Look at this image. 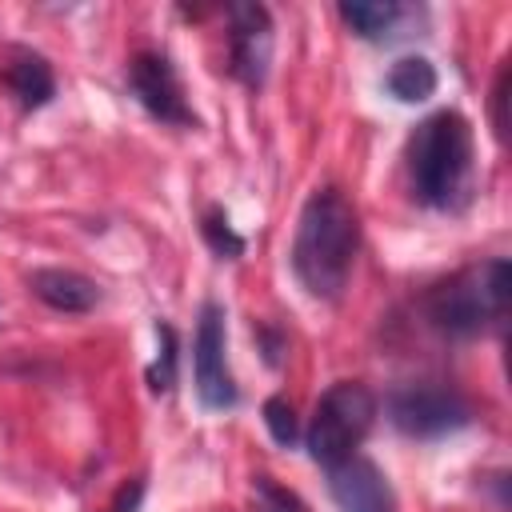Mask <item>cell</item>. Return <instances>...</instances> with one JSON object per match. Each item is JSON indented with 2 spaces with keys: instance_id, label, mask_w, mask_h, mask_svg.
<instances>
[{
  "instance_id": "e0dca14e",
  "label": "cell",
  "mask_w": 512,
  "mask_h": 512,
  "mask_svg": "<svg viewBox=\"0 0 512 512\" xmlns=\"http://www.w3.org/2000/svg\"><path fill=\"white\" fill-rule=\"evenodd\" d=\"M504 104H508V68H500L496 88H492V128H496V136H500V140L508 136V116H504Z\"/></svg>"
},
{
  "instance_id": "8992f818",
  "label": "cell",
  "mask_w": 512,
  "mask_h": 512,
  "mask_svg": "<svg viewBox=\"0 0 512 512\" xmlns=\"http://www.w3.org/2000/svg\"><path fill=\"white\" fill-rule=\"evenodd\" d=\"M228 336H224V308L216 300L200 304L196 316V336H192V376H196V396L204 408L224 412L236 404V384L228 372Z\"/></svg>"
},
{
  "instance_id": "ba28073f",
  "label": "cell",
  "mask_w": 512,
  "mask_h": 512,
  "mask_svg": "<svg viewBox=\"0 0 512 512\" xmlns=\"http://www.w3.org/2000/svg\"><path fill=\"white\" fill-rule=\"evenodd\" d=\"M228 20H232V32H228L232 76L248 88H260L272 64V16L264 4H232Z\"/></svg>"
},
{
  "instance_id": "9a60e30c",
  "label": "cell",
  "mask_w": 512,
  "mask_h": 512,
  "mask_svg": "<svg viewBox=\"0 0 512 512\" xmlns=\"http://www.w3.org/2000/svg\"><path fill=\"white\" fill-rule=\"evenodd\" d=\"M156 336H160V356L148 368V384L152 392H168L176 384V332L172 324H156Z\"/></svg>"
},
{
  "instance_id": "52a82bcc",
  "label": "cell",
  "mask_w": 512,
  "mask_h": 512,
  "mask_svg": "<svg viewBox=\"0 0 512 512\" xmlns=\"http://www.w3.org/2000/svg\"><path fill=\"white\" fill-rule=\"evenodd\" d=\"M128 88H132V96L140 100V108L152 120L172 124V128H196V112L188 108L184 88H180V76H176V68H172L168 56H160V52H136L132 64H128Z\"/></svg>"
},
{
  "instance_id": "6da1fadb",
  "label": "cell",
  "mask_w": 512,
  "mask_h": 512,
  "mask_svg": "<svg viewBox=\"0 0 512 512\" xmlns=\"http://www.w3.org/2000/svg\"><path fill=\"white\" fill-rule=\"evenodd\" d=\"M360 252V216L340 188H320L304 200L292 240V272L316 300H336Z\"/></svg>"
},
{
  "instance_id": "9c48e42d",
  "label": "cell",
  "mask_w": 512,
  "mask_h": 512,
  "mask_svg": "<svg viewBox=\"0 0 512 512\" xmlns=\"http://www.w3.org/2000/svg\"><path fill=\"white\" fill-rule=\"evenodd\" d=\"M328 492L340 512H396L388 476L368 456H348L328 468Z\"/></svg>"
},
{
  "instance_id": "7a4b0ae2",
  "label": "cell",
  "mask_w": 512,
  "mask_h": 512,
  "mask_svg": "<svg viewBox=\"0 0 512 512\" xmlns=\"http://www.w3.org/2000/svg\"><path fill=\"white\" fill-rule=\"evenodd\" d=\"M472 124L456 112H432L424 116L408 136V176L420 204L456 212L472 196Z\"/></svg>"
},
{
  "instance_id": "3957f363",
  "label": "cell",
  "mask_w": 512,
  "mask_h": 512,
  "mask_svg": "<svg viewBox=\"0 0 512 512\" xmlns=\"http://www.w3.org/2000/svg\"><path fill=\"white\" fill-rule=\"evenodd\" d=\"M504 312H508V260L504 256L472 264V268L440 280L424 296L428 324L452 340L480 336L488 324H500Z\"/></svg>"
},
{
  "instance_id": "2e32d148",
  "label": "cell",
  "mask_w": 512,
  "mask_h": 512,
  "mask_svg": "<svg viewBox=\"0 0 512 512\" xmlns=\"http://www.w3.org/2000/svg\"><path fill=\"white\" fill-rule=\"evenodd\" d=\"M264 424H268V432H272V440H276L280 448H292L296 436H300L296 408H292V400H284V396H268V400H264Z\"/></svg>"
},
{
  "instance_id": "277c9868",
  "label": "cell",
  "mask_w": 512,
  "mask_h": 512,
  "mask_svg": "<svg viewBox=\"0 0 512 512\" xmlns=\"http://www.w3.org/2000/svg\"><path fill=\"white\" fill-rule=\"evenodd\" d=\"M376 424V396L360 380H336L320 400L304 432V448L316 464L332 468L364 444V436Z\"/></svg>"
},
{
  "instance_id": "30bf717a",
  "label": "cell",
  "mask_w": 512,
  "mask_h": 512,
  "mask_svg": "<svg viewBox=\"0 0 512 512\" xmlns=\"http://www.w3.org/2000/svg\"><path fill=\"white\" fill-rule=\"evenodd\" d=\"M28 284H32V292H36L48 308H56V312H88V308H96V300H100L96 280H88V276H80V272H72V268H36V272L28 276Z\"/></svg>"
},
{
  "instance_id": "5bb4252c",
  "label": "cell",
  "mask_w": 512,
  "mask_h": 512,
  "mask_svg": "<svg viewBox=\"0 0 512 512\" xmlns=\"http://www.w3.org/2000/svg\"><path fill=\"white\" fill-rule=\"evenodd\" d=\"M200 232H204V240H208V248H212L216 256H224V260L244 256V236L232 232V224H228V216H224L220 208H208V212H204Z\"/></svg>"
},
{
  "instance_id": "5b68a950",
  "label": "cell",
  "mask_w": 512,
  "mask_h": 512,
  "mask_svg": "<svg viewBox=\"0 0 512 512\" xmlns=\"http://www.w3.org/2000/svg\"><path fill=\"white\" fill-rule=\"evenodd\" d=\"M388 420L404 436L432 440V436H444V432L464 428L472 420V408L452 388H440V384H408V388H396L388 396Z\"/></svg>"
},
{
  "instance_id": "7c38bea8",
  "label": "cell",
  "mask_w": 512,
  "mask_h": 512,
  "mask_svg": "<svg viewBox=\"0 0 512 512\" xmlns=\"http://www.w3.org/2000/svg\"><path fill=\"white\" fill-rule=\"evenodd\" d=\"M340 20L360 36V40H388L396 24L404 20V8L392 0H344Z\"/></svg>"
},
{
  "instance_id": "8fae6325",
  "label": "cell",
  "mask_w": 512,
  "mask_h": 512,
  "mask_svg": "<svg viewBox=\"0 0 512 512\" xmlns=\"http://www.w3.org/2000/svg\"><path fill=\"white\" fill-rule=\"evenodd\" d=\"M4 84H8V92L16 96V104L20 108H44L52 96H56V76H52V64L44 60V56H36V52H12L8 56V64H4Z\"/></svg>"
},
{
  "instance_id": "ac0fdd59",
  "label": "cell",
  "mask_w": 512,
  "mask_h": 512,
  "mask_svg": "<svg viewBox=\"0 0 512 512\" xmlns=\"http://www.w3.org/2000/svg\"><path fill=\"white\" fill-rule=\"evenodd\" d=\"M140 496H144V480L124 484L120 496H116V504H112V512H136V508H140Z\"/></svg>"
},
{
  "instance_id": "4fadbf2b",
  "label": "cell",
  "mask_w": 512,
  "mask_h": 512,
  "mask_svg": "<svg viewBox=\"0 0 512 512\" xmlns=\"http://www.w3.org/2000/svg\"><path fill=\"white\" fill-rule=\"evenodd\" d=\"M388 92L400 100V104H420L436 92V68L424 60V56H400L392 68H388Z\"/></svg>"
}]
</instances>
